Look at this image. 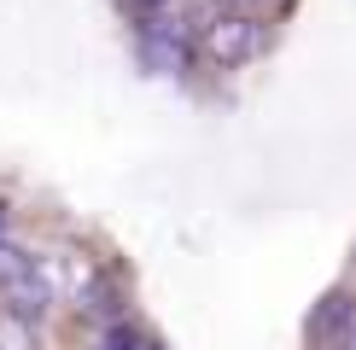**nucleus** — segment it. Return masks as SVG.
I'll list each match as a JSON object with an SVG mask.
<instances>
[{
	"label": "nucleus",
	"mask_w": 356,
	"mask_h": 350,
	"mask_svg": "<svg viewBox=\"0 0 356 350\" xmlns=\"http://www.w3.org/2000/svg\"><path fill=\"white\" fill-rule=\"evenodd\" d=\"M53 303V281L41 274V262L29 251H0V310L35 321Z\"/></svg>",
	"instance_id": "obj_1"
},
{
	"label": "nucleus",
	"mask_w": 356,
	"mask_h": 350,
	"mask_svg": "<svg viewBox=\"0 0 356 350\" xmlns=\"http://www.w3.org/2000/svg\"><path fill=\"white\" fill-rule=\"evenodd\" d=\"M257 47H263V24L245 18V12H222V18H211L204 35H199V53L211 58V65H245Z\"/></svg>",
	"instance_id": "obj_2"
},
{
	"label": "nucleus",
	"mask_w": 356,
	"mask_h": 350,
	"mask_svg": "<svg viewBox=\"0 0 356 350\" xmlns=\"http://www.w3.org/2000/svg\"><path fill=\"white\" fill-rule=\"evenodd\" d=\"M0 350H35V333H29L24 315L0 310Z\"/></svg>",
	"instance_id": "obj_3"
},
{
	"label": "nucleus",
	"mask_w": 356,
	"mask_h": 350,
	"mask_svg": "<svg viewBox=\"0 0 356 350\" xmlns=\"http://www.w3.org/2000/svg\"><path fill=\"white\" fill-rule=\"evenodd\" d=\"M222 6H228V12H245V18H257V12H269L275 0H222Z\"/></svg>",
	"instance_id": "obj_4"
},
{
	"label": "nucleus",
	"mask_w": 356,
	"mask_h": 350,
	"mask_svg": "<svg viewBox=\"0 0 356 350\" xmlns=\"http://www.w3.org/2000/svg\"><path fill=\"white\" fill-rule=\"evenodd\" d=\"M339 350H356V327H350V333H345V344H339Z\"/></svg>",
	"instance_id": "obj_5"
}]
</instances>
